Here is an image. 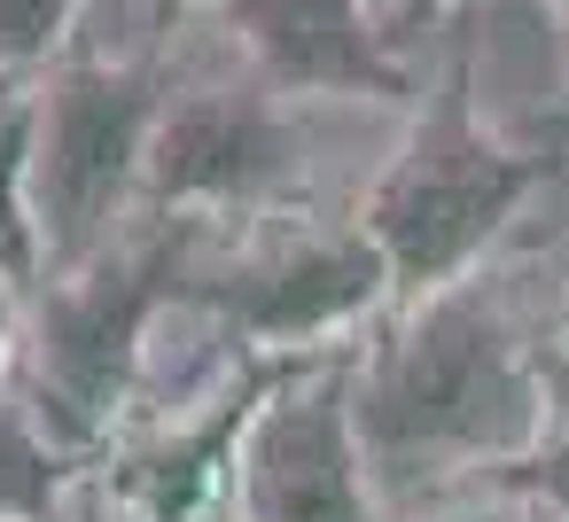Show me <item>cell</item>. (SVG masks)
<instances>
[{
    "instance_id": "cell-1",
    "label": "cell",
    "mask_w": 569,
    "mask_h": 522,
    "mask_svg": "<svg viewBox=\"0 0 569 522\" xmlns=\"http://www.w3.org/2000/svg\"><path fill=\"white\" fill-rule=\"evenodd\" d=\"M561 320H569V250L515 242L445 289L398 297L359 335L351 413L382 506L491 483L522 452Z\"/></svg>"
},
{
    "instance_id": "cell-2",
    "label": "cell",
    "mask_w": 569,
    "mask_h": 522,
    "mask_svg": "<svg viewBox=\"0 0 569 522\" xmlns=\"http://www.w3.org/2000/svg\"><path fill=\"white\" fill-rule=\"evenodd\" d=\"M406 133V102H312L281 94L242 63L219 17H188L157 63V133H149V211L180 219H289V211H359L382 157Z\"/></svg>"
},
{
    "instance_id": "cell-3",
    "label": "cell",
    "mask_w": 569,
    "mask_h": 522,
    "mask_svg": "<svg viewBox=\"0 0 569 522\" xmlns=\"http://www.w3.org/2000/svg\"><path fill=\"white\" fill-rule=\"evenodd\" d=\"M546 180H553L546 164L491 141L445 87H429L406 110V133L382 157L375 188L359 195V227L375 234L390 289L421 297V289H445L491 265L522 234V211L538 203Z\"/></svg>"
},
{
    "instance_id": "cell-4",
    "label": "cell",
    "mask_w": 569,
    "mask_h": 522,
    "mask_svg": "<svg viewBox=\"0 0 569 522\" xmlns=\"http://www.w3.org/2000/svg\"><path fill=\"white\" fill-rule=\"evenodd\" d=\"M196 289L266 359H343L398 304L390 265L359 227V211H289L250 227L211 219Z\"/></svg>"
},
{
    "instance_id": "cell-5",
    "label": "cell",
    "mask_w": 569,
    "mask_h": 522,
    "mask_svg": "<svg viewBox=\"0 0 569 522\" xmlns=\"http://www.w3.org/2000/svg\"><path fill=\"white\" fill-rule=\"evenodd\" d=\"M32 110V203L48 273L87 265L141 219L149 133H157V71L56 63L24 87ZM40 273V281H48Z\"/></svg>"
},
{
    "instance_id": "cell-6",
    "label": "cell",
    "mask_w": 569,
    "mask_h": 522,
    "mask_svg": "<svg viewBox=\"0 0 569 522\" xmlns=\"http://www.w3.org/2000/svg\"><path fill=\"white\" fill-rule=\"evenodd\" d=\"M219 499L242 522H390L351 413V351L273 367L234 436Z\"/></svg>"
},
{
    "instance_id": "cell-7",
    "label": "cell",
    "mask_w": 569,
    "mask_h": 522,
    "mask_svg": "<svg viewBox=\"0 0 569 522\" xmlns=\"http://www.w3.org/2000/svg\"><path fill=\"white\" fill-rule=\"evenodd\" d=\"M499 499L530 522H569V351L553 335L546 351V374H538V421L522 436V452L491 475Z\"/></svg>"
},
{
    "instance_id": "cell-8",
    "label": "cell",
    "mask_w": 569,
    "mask_h": 522,
    "mask_svg": "<svg viewBox=\"0 0 569 522\" xmlns=\"http://www.w3.org/2000/svg\"><path fill=\"white\" fill-rule=\"evenodd\" d=\"M79 475L87 468L40 429L24 390L0 382V522H56V506L71 499Z\"/></svg>"
},
{
    "instance_id": "cell-9",
    "label": "cell",
    "mask_w": 569,
    "mask_h": 522,
    "mask_svg": "<svg viewBox=\"0 0 569 522\" xmlns=\"http://www.w3.org/2000/svg\"><path fill=\"white\" fill-rule=\"evenodd\" d=\"M48 242H40V203H32V110L24 87L0 102V281L40 289Z\"/></svg>"
},
{
    "instance_id": "cell-10",
    "label": "cell",
    "mask_w": 569,
    "mask_h": 522,
    "mask_svg": "<svg viewBox=\"0 0 569 522\" xmlns=\"http://www.w3.org/2000/svg\"><path fill=\"white\" fill-rule=\"evenodd\" d=\"M87 0H0V79H40L63 63L71 24H79Z\"/></svg>"
},
{
    "instance_id": "cell-11",
    "label": "cell",
    "mask_w": 569,
    "mask_h": 522,
    "mask_svg": "<svg viewBox=\"0 0 569 522\" xmlns=\"http://www.w3.org/2000/svg\"><path fill=\"white\" fill-rule=\"evenodd\" d=\"M390 522H530L499 499V483H460V491H429L413 506H390Z\"/></svg>"
},
{
    "instance_id": "cell-12",
    "label": "cell",
    "mask_w": 569,
    "mask_h": 522,
    "mask_svg": "<svg viewBox=\"0 0 569 522\" xmlns=\"http://www.w3.org/2000/svg\"><path fill=\"white\" fill-rule=\"evenodd\" d=\"M56 522H149V514H141V506H133L102 468H87V475L71 483V499L56 506Z\"/></svg>"
},
{
    "instance_id": "cell-13",
    "label": "cell",
    "mask_w": 569,
    "mask_h": 522,
    "mask_svg": "<svg viewBox=\"0 0 569 522\" xmlns=\"http://www.w3.org/2000/svg\"><path fill=\"white\" fill-rule=\"evenodd\" d=\"M24 320H32V289L0 281V382H9L17 359H24Z\"/></svg>"
},
{
    "instance_id": "cell-14",
    "label": "cell",
    "mask_w": 569,
    "mask_h": 522,
    "mask_svg": "<svg viewBox=\"0 0 569 522\" xmlns=\"http://www.w3.org/2000/svg\"><path fill=\"white\" fill-rule=\"evenodd\" d=\"M164 9H172V17L188 24V17H203V9H219V0H164Z\"/></svg>"
},
{
    "instance_id": "cell-15",
    "label": "cell",
    "mask_w": 569,
    "mask_h": 522,
    "mask_svg": "<svg viewBox=\"0 0 569 522\" xmlns=\"http://www.w3.org/2000/svg\"><path fill=\"white\" fill-rule=\"evenodd\" d=\"M188 522H242V514H234V506L219 499V506H203V514H188Z\"/></svg>"
},
{
    "instance_id": "cell-16",
    "label": "cell",
    "mask_w": 569,
    "mask_h": 522,
    "mask_svg": "<svg viewBox=\"0 0 569 522\" xmlns=\"http://www.w3.org/2000/svg\"><path fill=\"white\" fill-rule=\"evenodd\" d=\"M413 9H437V17H445V9H460V0H413Z\"/></svg>"
},
{
    "instance_id": "cell-17",
    "label": "cell",
    "mask_w": 569,
    "mask_h": 522,
    "mask_svg": "<svg viewBox=\"0 0 569 522\" xmlns=\"http://www.w3.org/2000/svg\"><path fill=\"white\" fill-rule=\"evenodd\" d=\"M17 87H24V79H0V102H9V94H17Z\"/></svg>"
}]
</instances>
